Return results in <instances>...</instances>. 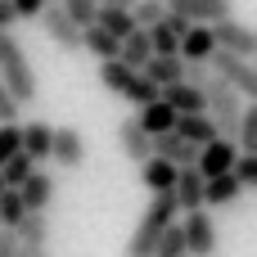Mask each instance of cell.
Listing matches in <instances>:
<instances>
[{
	"label": "cell",
	"mask_w": 257,
	"mask_h": 257,
	"mask_svg": "<svg viewBox=\"0 0 257 257\" xmlns=\"http://www.w3.org/2000/svg\"><path fill=\"white\" fill-rule=\"evenodd\" d=\"M176 221H181L176 199H172V194H149V208L140 212V221H136V230H131V239H126V257H154V244H158L163 230L176 226Z\"/></svg>",
	"instance_id": "1"
},
{
	"label": "cell",
	"mask_w": 257,
	"mask_h": 257,
	"mask_svg": "<svg viewBox=\"0 0 257 257\" xmlns=\"http://www.w3.org/2000/svg\"><path fill=\"white\" fill-rule=\"evenodd\" d=\"M0 86L14 95V104H32L36 99V72L27 63V50L18 45L14 32H0Z\"/></svg>",
	"instance_id": "2"
},
{
	"label": "cell",
	"mask_w": 257,
	"mask_h": 257,
	"mask_svg": "<svg viewBox=\"0 0 257 257\" xmlns=\"http://www.w3.org/2000/svg\"><path fill=\"white\" fill-rule=\"evenodd\" d=\"M99 86H104V90H113V95H122V99H131L136 108H145V104H154V99H158V90H154L140 72H131L126 63H117V59L99 63Z\"/></svg>",
	"instance_id": "3"
},
{
	"label": "cell",
	"mask_w": 257,
	"mask_h": 257,
	"mask_svg": "<svg viewBox=\"0 0 257 257\" xmlns=\"http://www.w3.org/2000/svg\"><path fill=\"white\" fill-rule=\"evenodd\" d=\"M208 68H212V77H217V81H226V86H230L239 99L257 95V68L248 63V59H235V54H221V50H212Z\"/></svg>",
	"instance_id": "4"
},
{
	"label": "cell",
	"mask_w": 257,
	"mask_h": 257,
	"mask_svg": "<svg viewBox=\"0 0 257 257\" xmlns=\"http://www.w3.org/2000/svg\"><path fill=\"white\" fill-rule=\"evenodd\" d=\"M208 32H212V45H217L221 54H235V59H248V63H253L257 32L248 27V23H239V18H221V23H212Z\"/></svg>",
	"instance_id": "5"
},
{
	"label": "cell",
	"mask_w": 257,
	"mask_h": 257,
	"mask_svg": "<svg viewBox=\"0 0 257 257\" xmlns=\"http://www.w3.org/2000/svg\"><path fill=\"white\" fill-rule=\"evenodd\" d=\"M181 239H185V257H212L217 253V221L212 212H185L181 221Z\"/></svg>",
	"instance_id": "6"
},
{
	"label": "cell",
	"mask_w": 257,
	"mask_h": 257,
	"mask_svg": "<svg viewBox=\"0 0 257 257\" xmlns=\"http://www.w3.org/2000/svg\"><path fill=\"white\" fill-rule=\"evenodd\" d=\"M167 14L194 23V27H212L221 18H235V0H163Z\"/></svg>",
	"instance_id": "7"
},
{
	"label": "cell",
	"mask_w": 257,
	"mask_h": 257,
	"mask_svg": "<svg viewBox=\"0 0 257 257\" xmlns=\"http://www.w3.org/2000/svg\"><path fill=\"white\" fill-rule=\"evenodd\" d=\"M36 18H41V32H45V36H50L59 50H68V54H77V50H81V32L68 23V14H63L59 5H45Z\"/></svg>",
	"instance_id": "8"
},
{
	"label": "cell",
	"mask_w": 257,
	"mask_h": 257,
	"mask_svg": "<svg viewBox=\"0 0 257 257\" xmlns=\"http://www.w3.org/2000/svg\"><path fill=\"white\" fill-rule=\"evenodd\" d=\"M235 158H239V149H235V140H212V145H203L199 149V163H194V172L203 176V181H212V176H226L230 167H235Z\"/></svg>",
	"instance_id": "9"
},
{
	"label": "cell",
	"mask_w": 257,
	"mask_h": 257,
	"mask_svg": "<svg viewBox=\"0 0 257 257\" xmlns=\"http://www.w3.org/2000/svg\"><path fill=\"white\" fill-rule=\"evenodd\" d=\"M50 158L59 163V167H81L86 163V140H81V131L77 126H54V140H50Z\"/></svg>",
	"instance_id": "10"
},
{
	"label": "cell",
	"mask_w": 257,
	"mask_h": 257,
	"mask_svg": "<svg viewBox=\"0 0 257 257\" xmlns=\"http://www.w3.org/2000/svg\"><path fill=\"white\" fill-rule=\"evenodd\" d=\"M14 194L23 199V212H41V217H45V208L54 203V176L36 167V172H32V176H27Z\"/></svg>",
	"instance_id": "11"
},
{
	"label": "cell",
	"mask_w": 257,
	"mask_h": 257,
	"mask_svg": "<svg viewBox=\"0 0 257 257\" xmlns=\"http://www.w3.org/2000/svg\"><path fill=\"white\" fill-rule=\"evenodd\" d=\"M154 158H163L167 167L185 172V167H194V163H199V149H194V145H185L176 131H167V136H158V140H154Z\"/></svg>",
	"instance_id": "12"
},
{
	"label": "cell",
	"mask_w": 257,
	"mask_h": 257,
	"mask_svg": "<svg viewBox=\"0 0 257 257\" xmlns=\"http://www.w3.org/2000/svg\"><path fill=\"white\" fill-rule=\"evenodd\" d=\"M18 136H23V158H32L36 167L50 158V140H54V126L50 122H18Z\"/></svg>",
	"instance_id": "13"
},
{
	"label": "cell",
	"mask_w": 257,
	"mask_h": 257,
	"mask_svg": "<svg viewBox=\"0 0 257 257\" xmlns=\"http://www.w3.org/2000/svg\"><path fill=\"white\" fill-rule=\"evenodd\" d=\"M117 145H122V154H126L131 163H149V158H154V140L136 126V117H122V122H117Z\"/></svg>",
	"instance_id": "14"
},
{
	"label": "cell",
	"mask_w": 257,
	"mask_h": 257,
	"mask_svg": "<svg viewBox=\"0 0 257 257\" xmlns=\"http://www.w3.org/2000/svg\"><path fill=\"white\" fill-rule=\"evenodd\" d=\"M172 199H176V208H181V212H199V208H203V176H199L194 167L176 172V185H172Z\"/></svg>",
	"instance_id": "15"
},
{
	"label": "cell",
	"mask_w": 257,
	"mask_h": 257,
	"mask_svg": "<svg viewBox=\"0 0 257 257\" xmlns=\"http://www.w3.org/2000/svg\"><path fill=\"white\" fill-rule=\"evenodd\" d=\"M239 199H244V190H239V181H235L230 172L203 181V212H208V208H235Z\"/></svg>",
	"instance_id": "16"
},
{
	"label": "cell",
	"mask_w": 257,
	"mask_h": 257,
	"mask_svg": "<svg viewBox=\"0 0 257 257\" xmlns=\"http://www.w3.org/2000/svg\"><path fill=\"white\" fill-rule=\"evenodd\" d=\"M136 126H140L149 140H158V136H167V131L176 126V113H172L163 99H154V104H145V108L136 113Z\"/></svg>",
	"instance_id": "17"
},
{
	"label": "cell",
	"mask_w": 257,
	"mask_h": 257,
	"mask_svg": "<svg viewBox=\"0 0 257 257\" xmlns=\"http://www.w3.org/2000/svg\"><path fill=\"white\" fill-rule=\"evenodd\" d=\"M212 50H217V45H212V32H208V27H190V32L181 36L176 59H181V63H208Z\"/></svg>",
	"instance_id": "18"
},
{
	"label": "cell",
	"mask_w": 257,
	"mask_h": 257,
	"mask_svg": "<svg viewBox=\"0 0 257 257\" xmlns=\"http://www.w3.org/2000/svg\"><path fill=\"white\" fill-rule=\"evenodd\" d=\"M185 145H194V149H203V145H212L217 140V126L208 122V113H190V117H176V126H172Z\"/></svg>",
	"instance_id": "19"
},
{
	"label": "cell",
	"mask_w": 257,
	"mask_h": 257,
	"mask_svg": "<svg viewBox=\"0 0 257 257\" xmlns=\"http://www.w3.org/2000/svg\"><path fill=\"white\" fill-rule=\"evenodd\" d=\"M158 99L176 113V117H190V113H203V95L199 90H190L185 81H176V86H167V90H158Z\"/></svg>",
	"instance_id": "20"
},
{
	"label": "cell",
	"mask_w": 257,
	"mask_h": 257,
	"mask_svg": "<svg viewBox=\"0 0 257 257\" xmlns=\"http://www.w3.org/2000/svg\"><path fill=\"white\" fill-rule=\"evenodd\" d=\"M149 59H154V45H149V32H140V27H136V32H131V36L122 41V50H117V63H126L131 72H140V68H145Z\"/></svg>",
	"instance_id": "21"
},
{
	"label": "cell",
	"mask_w": 257,
	"mask_h": 257,
	"mask_svg": "<svg viewBox=\"0 0 257 257\" xmlns=\"http://www.w3.org/2000/svg\"><path fill=\"white\" fill-rule=\"evenodd\" d=\"M140 185H145L149 194H172V185H176V167H167L163 158H149V163H140Z\"/></svg>",
	"instance_id": "22"
},
{
	"label": "cell",
	"mask_w": 257,
	"mask_h": 257,
	"mask_svg": "<svg viewBox=\"0 0 257 257\" xmlns=\"http://www.w3.org/2000/svg\"><path fill=\"white\" fill-rule=\"evenodd\" d=\"M95 27H99V32H108L113 41H126V36L136 32L131 9H99V14H95Z\"/></svg>",
	"instance_id": "23"
},
{
	"label": "cell",
	"mask_w": 257,
	"mask_h": 257,
	"mask_svg": "<svg viewBox=\"0 0 257 257\" xmlns=\"http://www.w3.org/2000/svg\"><path fill=\"white\" fill-rule=\"evenodd\" d=\"M81 50H90L99 63H108V59H117L122 41H113V36H108V32H99V27H86V32H81Z\"/></svg>",
	"instance_id": "24"
},
{
	"label": "cell",
	"mask_w": 257,
	"mask_h": 257,
	"mask_svg": "<svg viewBox=\"0 0 257 257\" xmlns=\"http://www.w3.org/2000/svg\"><path fill=\"white\" fill-rule=\"evenodd\" d=\"M235 149H239V154H257V104H244V113H239Z\"/></svg>",
	"instance_id": "25"
},
{
	"label": "cell",
	"mask_w": 257,
	"mask_h": 257,
	"mask_svg": "<svg viewBox=\"0 0 257 257\" xmlns=\"http://www.w3.org/2000/svg\"><path fill=\"white\" fill-rule=\"evenodd\" d=\"M63 14H68V23L77 27V32H86V27H95V14H99V5L95 0H54Z\"/></svg>",
	"instance_id": "26"
},
{
	"label": "cell",
	"mask_w": 257,
	"mask_h": 257,
	"mask_svg": "<svg viewBox=\"0 0 257 257\" xmlns=\"http://www.w3.org/2000/svg\"><path fill=\"white\" fill-rule=\"evenodd\" d=\"M163 18H167V5H163V0H136V5H131V23H136L140 32L158 27Z\"/></svg>",
	"instance_id": "27"
},
{
	"label": "cell",
	"mask_w": 257,
	"mask_h": 257,
	"mask_svg": "<svg viewBox=\"0 0 257 257\" xmlns=\"http://www.w3.org/2000/svg\"><path fill=\"white\" fill-rule=\"evenodd\" d=\"M32 172H36V163H32V158H23V154H14V158L0 167V185H5V190H18Z\"/></svg>",
	"instance_id": "28"
},
{
	"label": "cell",
	"mask_w": 257,
	"mask_h": 257,
	"mask_svg": "<svg viewBox=\"0 0 257 257\" xmlns=\"http://www.w3.org/2000/svg\"><path fill=\"white\" fill-rule=\"evenodd\" d=\"M23 217H27V212H23V199H18L14 190H0V230H18Z\"/></svg>",
	"instance_id": "29"
},
{
	"label": "cell",
	"mask_w": 257,
	"mask_h": 257,
	"mask_svg": "<svg viewBox=\"0 0 257 257\" xmlns=\"http://www.w3.org/2000/svg\"><path fill=\"white\" fill-rule=\"evenodd\" d=\"M230 176L239 181V190H244V194L257 190V154H239V158H235V167H230Z\"/></svg>",
	"instance_id": "30"
},
{
	"label": "cell",
	"mask_w": 257,
	"mask_h": 257,
	"mask_svg": "<svg viewBox=\"0 0 257 257\" xmlns=\"http://www.w3.org/2000/svg\"><path fill=\"white\" fill-rule=\"evenodd\" d=\"M154 257H185V239H181V221L163 230V239L154 244Z\"/></svg>",
	"instance_id": "31"
},
{
	"label": "cell",
	"mask_w": 257,
	"mask_h": 257,
	"mask_svg": "<svg viewBox=\"0 0 257 257\" xmlns=\"http://www.w3.org/2000/svg\"><path fill=\"white\" fill-rule=\"evenodd\" d=\"M14 154H23V136H18V122H5V126H0V167H5Z\"/></svg>",
	"instance_id": "32"
},
{
	"label": "cell",
	"mask_w": 257,
	"mask_h": 257,
	"mask_svg": "<svg viewBox=\"0 0 257 257\" xmlns=\"http://www.w3.org/2000/svg\"><path fill=\"white\" fill-rule=\"evenodd\" d=\"M5 122H18V104H14V95L0 86V126H5Z\"/></svg>",
	"instance_id": "33"
},
{
	"label": "cell",
	"mask_w": 257,
	"mask_h": 257,
	"mask_svg": "<svg viewBox=\"0 0 257 257\" xmlns=\"http://www.w3.org/2000/svg\"><path fill=\"white\" fill-rule=\"evenodd\" d=\"M9 5H14V14H18V18H36V14L45 9V0H9Z\"/></svg>",
	"instance_id": "34"
},
{
	"label": "cell",
	"mask_w": 257,
	"mask_h": 257,
	"mask_svg": "<svg viewBox=\"0 0 257 257\" xmlns=\"http://www.w3.org/2000/svg\"><path fill=\"white\" fill-rule=\"evenodd\" d=\"M14 23H18L14 5H9V0H0V32H14Z\"/></svg>",
	"instance_id": "35"
},
{
	"label": "cell",
	"mask_w": 257,
	"mask_h": 257,
	"mask_svg": "<svg viewBox=\"0 0 257 257\" xmlns=\"http://www.w3.org/2000/svg\"><path fill=\"white\" fill-rule=\"evenodd\" d=\"M95 5H99V9H131L136 0H95Z\"/></svg>",
	"instance_id": "36"
},
{
	"label": "cell",
	"mask_w": 257,
	"mask_h": 257,
	"mask_svg": "<svg viewBox=\"0 0 257 257\" xmlns=\"http://www.w3.org/2000/svg\"><path fill=\"white\" fill-rule=\"evenodd\" d=\"M45 5H54V0H45Z\"/></svg>",
	"instance_id": "37"
},
{
	"label": "cell",
	"mask_w": 257,
	"mask_h": 257,
	"mask_svg": "<svg viewBox=\"0 0 257 257\" xmlns=\"http://www.w3.org/2000/svg\"><path fill=\"white\" fill-rule=\"evenodd\" d=\"M0 190H5V185H0Z\"/></svg>",
	"instance_id": "38"
}]
</instances>
